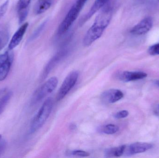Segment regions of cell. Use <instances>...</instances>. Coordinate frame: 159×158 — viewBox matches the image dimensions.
Listing matches in <instances>:
<instances>
[{"mask_svg":"<svg viewBox=\"0 0 159 158\" xmlns=\"http://www.w3.org/2000/svg\"><path fill=\"white\" fill-rule=\"evenodd\" d=\"M112 16L113 8L108 4L96 17L93 24L85 34L83 40L84 46H90L101 37L110 23Z\"/></svg>","mask_w":159,"mask_h":158,"instance_id":"6da1fadb","label":"cell"},{"mask_svg":"<svg viewBox=\"0 0 159 158\" xmlns=\"http://www.w3.org/2000/svg\"><path fill=\"white\" fill-rule=\"evenodd\" d=\"M53 99L48 97L44 102L31 122L30 133H34L42 128L51 114L53 107Z\"/></svg>","mask_w":159,"mask_h":158,"instance_id":"7a4b0ae2","label":"cell"},{"mask_svg":"<svg viewBox=\"0 0 159 158\" xmlns=\"http://www.w3.org/2000/svg\"><path fill=\"white\" fill-rule=\"evenodd\" d=\"M85 3L80 0H77L74 4L62 22L60 24L58 29V35H63L70 29L78 17Z\"/></svg>","mask_w":159,"mask_h":158,"instance_id":"3957f363","label":"cell"},{"mask_svg":"<svg viewBox=\"0 0 159 158\" xmlns=\"http://www.w3.org/2000/svg\"><path fill=\"white\" fill-rule=\"evenodd\" d=\"M58 83L57 78L53 77L48 79L36 90L33 95L31 103L33 105L39 103L56 89Z\"/></svg>","mask_w":159,"mask_h":158,"instance_id":"277c9868","label":"cell"},{"mask_svg":"<svg viewBox=\"0 0 159 158\" xmlns=\"http://www.w3.org/2000/svg\"><path fill=\"white\" fill-rule=\"evenodd\" d=\"M79 73L76 70L70 72L63 81L57 96V101L63 99L75 86L79 78Z\"/></svg>","mask_w":159,"mask_h":158,"instance_id":"5b68a950","label":"cell"},{"mask_svg":"<svg viewBox=\"0 0 159 158\" xmlns=\"http://www.w3.org/2000/svg\"><path fill=\"white\" fill-rule=\"evenodd\" d=\"M70 49L63 47L60 50L46 65L41 76V80L45 79L52 70L68 56Z\"/></svg>","mask_w":159,"mask_h":158,"instance_id":"8992f818","label":"cell"},{"mask_svg":"<svg viewBox=\"0 0 159 158\" xmlns=\"http://www.w3.org/2000/svg\"><path fill=\"white\" fill-rule=\"evenodd\" d=\"M14 60L12 50H8L0 54V81L4 80L8 76Z\"/></svg>","mask_w":159,"mask_h":158,"instance_id":"52a82bcc","label":"cell"},{"mask_svg":"<svg viewBox=\"0 0 159 158\" xmlns=\"http://www.w3.org/2000/svg\"><path fill=\"white\" fill-rule=\"evenodd\" d=\"M153 19L151 17H147L135 25L131 30L130 32L134 35H141L146 34L153 27Z\"/></svg>","mask_w":159,"mask_h":158,"instance_id":"ba28073f","label":"cell"},{"mask_svg":"<svg viewBox=\"0 0 159 158\" xmlns=\"http://www.w3.org/2000/svg\"><path fill=\"white\" fill-rule=\"evenodd\" d=\"M124 94L118 89H109L104 91L101 95V99L106 104H114L122 99Z\"/></svg>","mask_w":159,"mask_h":158,"instance_id":"9c48e42d","label":"cell"},{"mask_svg":"<svg viewBox=\"0 0 159 158\" xmlns=\"http://www.w3.org/2000/svg\"><path fill=\"white\" fill-rule=\"evenodd\" d=\"M153 147V145L148 143H135L126 146L124 154L128 155H135L143 153L150 150Z\"/></svg>","mask_w":159,"mask_h":158,"instance_id":"30bf717a","label":"cell"},{"mask_svg":"<svg viewBox=\"0 0 159 158\" xmlns=\"http://www.w3.org/2000/svg\"><path fill=\"white\" fill-rule=\"evenodd\" d=\"M147 74L143 71H125L117 73L116 77L120 80L125 82L142 79L146 78Z\"/></svg>","mask_w":159,"mask_h":158,"instance_id":"8fae6325","label":"cell"},{"mask_svg":"<svg viewBox=\"0 0 159 158\" xmlns=\"http://www.w3.org/2000/svg\"><path fill=\"white\" fill-rule=\"evenodd\" d=\"M110 1V0H95L92 6L89 10V12L80 19V26L83 25L84 23L89 20L93 15L97 13V11H99L101 8H103L105 6L108 4Z\"/></svg>","mask_w":159,"mask_h":158,"instance_id":"7c38bea8","label":"cell"},{"mask_svg":"<svg viewBox=\"0 0 159 158\" xmlns=\"http://www.w3.org/2000/svg\"><path fill=\"white\" fill-rule=\"evenodd\" d=\"M29 26L28 22L22 24L16 32L8 45V50H12L20 43Z\"/></svg>","mask_w":159,"mask_h":158,"instance_id":"4fadbf2b","label":"cell"},{"mask_svg":"<svg viewBox=\"0 0 159 158\" xmlns=\"http://www.w3.org/2000/svg\"><path fill=\"white\" fill-rule=\"evenodd\" d=\"M53 1V0H38L34 8V14L41 15L47 11L52 5Z\"/></svg>","mask_w":159,"mask_h":158,"instance_id":"5bb4252c","label":"cell"},{"mask_svg":"<svg viewBox=\"0 0 159 158\" xmlns=\"http://www.w3.org/2000/svg\"><path fill=\"white\" fill-rule=\"evenodd\" d=\"M126 147V145H123L117 147L107 148L105 151V156L108 158L118 157L121 156L124 154Z\"/></svg>","mask_w":159,"mask_h":158,"instance_id":"9a60e30c","label":"cell"},{"mask_svg":"<svg viewBox=\"0 0 159 158\" xmlns=\"http://www.w3.org/2000/svg\"><path fill=\"white\" fill-rule=\"evenodd\" d=\"M119 130L118 126L115 124H108L102 126L99 129V132L107 135H113Z\"/></svg>","mask_w":159,"mask_h":158,"instance_id":"2e32d148","label":"cell"},{"mask_svg":"<svg viewBox=\"0 0 159 158\" xmlns=\"http://www.w3.org/2000/svg\"><path fill=\"white\" fill-rule=\"evenodd\" d=\"M9 39V32L7 28L0 30V51L7 44Z\"/></svg>","mask_w":159,"mask_h":158,"instance_id":"e0dca14e","label":"cell"},{"mask_svg":"<svg viewBox=\"0 0 159 158\" xmlns=\"http://www.w3.org/2000/svg\"><path fill=\"white\" fill-rule=\"evenodd\" d=\"M31 2V0H18L17 6V12H19L29 9V6Z\"/></svg>","mask_w":159,"mask_h":158,"instance_id":"ac0fdd59","label":"cell"},{"mask_svg":"<svg viewBox=\"0 0 159 158\" xmlns=\"http://www.w3.org/2000/svg\"><path fill=\"white\" fill-rule=\"evenodd\" d=\"M46 24V21L42 23V24H41V25H40L38 28H37V29H36V30L34 31V32L33 33L31 37L30 38V41H33V40H34L35 38H37V37L39 36V34L41 33V32H42V31L43 30Z\"/></svg>","mask_w":159,"mask_h":158,"instance_id":"d6986e66","label":"cell"},{"mask_svg":"<svg viewBox=\"0 0 159 158\" xmlns=\"http://www.w3.org/2000/svg\"><path fill=\"white\" fill-rule=\"evenodd\" d=\"M71 155L79 157H86L90 156V154L86 151L81 150H75L72 151Z\"/></svg>","mask_w":159,"mask_h":158,"instance_id":"ffe728a7","label":"cell"},{"mask_svg":"<svg viewBox=\"0 0 159 158\" xmlns=\"http://www.w3.org/2000/svg\"><path fill=\"white\" fill-rule=\"evenodd\" d=\"M8 6H9V0H6L4 2L0 5V19L6 13L8 9Z\"/></svg>","mask_w":159,"mask_h":158,"instance_id":"44dd1931","label":"cell"},{"mask_svg":"<svg viewBox=\"0 0 159 158\" xmlns=\"http://www.w3.org/2000/svg\"><path fill=\"white\" fill-rule=\"evenodd\" d=\"M148 53L151 55H159V43L150 46L148 49Z\"/></svg>","mask_w":159,"mask_h":158,"instance_id":"7402d4cb","label":"cell"},{"mask_svg":"<svg viewBox=\"0 0 159 158\" xmlns=\"http://www.w3.org/2000/svg\"><path fill=\"white\" fill-rule=\"evenodd\" d=\"M129 111L126 110H123L119 111V112L116 113L114 115V117H115V118L120 119H123L129 116Z\"/></svg>","mask_w":159,"mask_h":158,"instance_id":"603a6c76","label":"cell"},{"mask_svg":"<svg viewBox=\"0 0 159 158\" xmlns=\"http://www.w3.org/2000/svg\"><path fill=\"white\" fill-rule=\"evenodd\" d=\"M6 140L3 138L2 135H0V157L4 153L6 147Z\"/></svg>","mask_w":159,"mask_h":158,"instance_id":"cb8c5ba5","label":"cell"},{"mask_svg":"<svg viewBox=\"0 0 159 158\" xmlns=\"http://www.w3.org/2000/svg\"><path fill=\"white\" fill-rule=\"evenodd\" d=\"M76 128V126L75 124H74V123H72L70 125V130H75Z\"/></svg>","mask_w":159,"mask_h":158,"instance_id":"d4e9b609","label":"cell"},{"mask_svg":"<svg viewBox=\"0 0 159 158\" xmlns=\"http://www.w3.org/2000/svg\"><path fill=\"white\" fill-rule=\"evenodd\" d=\"M156 112H157V114H158L159 115V105H158L157 107V110H156Z\"/></svg>","mask_w":159,"mask_h":158,"instance_id":"484cf974","label":"cell"},{"mask_svg":"<svg viewBox=\"0 0 159 158\" xmlns=\"http://www.w3.org/2000/svg\"><path fill=\"white\" fill-rule=\"evenodd\" d=\"M156 84H157V85L159 87V80L157 81V82H156Z\"/></svg>","mask_w":159,"mask_h":158,"instance_id":"4316f807","label":"cell"},{"mask_svg":"<svg viewBox=\"0 0 159 158\" xmlns=\"http://www.w3.org/2000/svg\"><path fill=\"white\" fill-rule=\"evenodd\" d=\"M157 1H158V2H159V0H157Z\"/></svg>","mask_w":159,"mask_h":158,"instance_id":"83f0119b","label":"cell"}]
</instances>
